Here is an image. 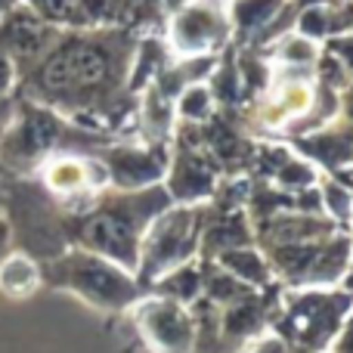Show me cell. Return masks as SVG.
Returning <instances> with one entry per match:
<instances>
[{
	"label": "cell",
	"instance_id": "obj_3",
	"mask_svg": "<svg viewBox=\"0 0 353 353\" xmlns=\"http://www.w3.org/2000/svg\"><path fill=\"white\" fill-rule=\"evenodd\" d=\"M47 183L56 192H65V195L81 192V189L87 186V168L74 159H56L53 165L47 168Z\"/></svg>",
	"mask_w": 353,
	"mask_h": 353
},
{
	"label": "cell",
	"instance_id": "obj_1",
	"mask_svg": "<svg viewBox=\"0 0 353 353\" xmlns=\"http://www.w3.org/2000/svg\"><path fill=\"white\" fill-rule=\"evenodd\" d=\"M53 285L74 288L78 294H84L87 301L103 307H118L124 304V298L130 294L128 279H121L118 273H112L105 263H99L90 254H68L62 261H56L50 270H43Z\"/></svg>",
	"mask_w": 353,
	"mask_h": 353
},
{
	"label": "cell",
	"instance_id": "obj_2",
	"mask_svg": "<svg viewBox=\"0 0 353 353\" xmlns=\"http://www.w3.org/2000/svg\"><path fill=\"white\" fill-rule=\"evenodd\" d=\"M41 282V270L34 267V261L22 254H12L0 263V288H3L10 298H25L31 294Z\"/></svg>",
	"mask_w": 353,
	"mask_h": 353
}]
</instances>
